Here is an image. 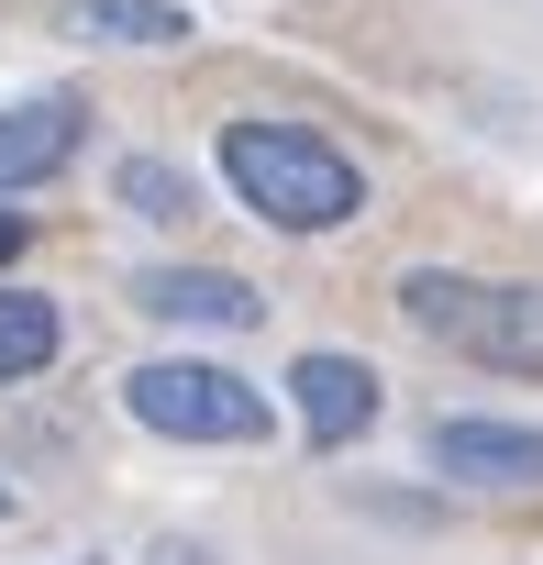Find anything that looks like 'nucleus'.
Segmentation results:
<instances>
[{"mask_svg": "<svg viewBox=\"0 0 543 565\" xmlns=\"http://www.w3.org/2000/svg\"><path fill=\"white\" fill-rule=\"evenodd\" d=\"M289 411H300V444H311V455H344V444L377 433L388 388H377L366 355H300V366H289Z\"/></svg>", "mask_w": 543, "mask_h": 565, "instance_id": "obj_4", "label": "nucleus"}, {"mask_svg": "<svg viewBox=\"0 0 543 565\" xmlns=\"http://www.w3.org/2000/svg\"><path fill=\"white\" fill-rule=\"evenodd\" d=\"M0 521H12V488H0Z\"/></svg>", "mask_w": 543, "mask_h": 565, "instance_id": "obj_12", "label": "nucleus"}, {"mask_svg": "<svg viewBox=\"0 0 543 565\" xmlns=\"http://www.w3.org/2000/svg\"><path fill=\"white\" fill-rule=\"evenodd\" d=\"M56 344H67V311H56L45 289H0V388L45 377V366H56Z\"/></svg>", "mask_w": 543, "mask_h": 565, "instance_id": "obj_9", "label": "nucleus"}, {"mask_svg": "<svg viewBox=\"0 0 543 565\" xmlns=\"http://www.w3.org/2000/svg\"><path fill=\"white\" fill-rule=\"evenodd\" d=\"M211 167H222V189H233L266 233H344V222L366 211V167H355L344 145H322L311 122L244 111V122H222Z\"/></svg>", "mask_w": 543, "mask_h": 565, "instance_id": "obj_1", "label": "nucleus"}, {"mask_svg": "<svg viewBox=\"0 0 543 565\" xmlns=\"http://www.w3.org/2000/svg\"><path fill=\"white\" fill-rule=\"evenodd\" d=\"M23 233H34L23 211H0V266H12V255H23Z\"/></svg>", "mask_w": 543, "mask_h": 565, "instance_id": "obj_11", "label": "nucleus"}, {"mask_svg": "<svg viewBox=\"0 0 543 565\" xmlns=\"http://www.w3.org/2000/svg\"><path fill=\"white\" fill-rule=\"evenodd\" d=\"M400 322L466 366L499 377H543V289L521 277H466V266H411L400 277Z\"/></svg>", "mask_w": 543, "mask_h": 565, "instance_id": "obj_2", "label": "nucleus"}, {"mask_svg": "<svg viewBox=\"0 0 543 565\" xmlns=\"http://www.w3.org/2000/svg\"><path fill=\"white\" fill-rule=\"evenodd\" d=\"M67 34L78 45H189L200 23L178 0H67Z\"/></svg>", "mask_w": 543, "mask_h": 565, "instance_id": "obj_8", "label": "nucleus"}, {"mask_svg": "<svg viewBox=\"0 0 543 565\" xmlns=\"http://www.w3.org/2000/svg\"><path fill=\"white\" fill-rule=\"evenodd\" d=\"M123 411L156 444H266V388L211 366V355H156L123 377Z\"/></svg>", "mask_w": 543, "mask_h": 565, "instance_id": "obj_3", "label": "nucleus"}, {"mask_svg": "<svg viewBox=\"0 0 543 565\" xmlns=\"http://www.w3.org/2000/svg\"><path fill=\"white\" fill-rule=\"evenodd\" d=\"M433 477L543 488V433H532V422H488V411H444V422H433Z\"/></svg>", "mask_w": 543, "mask_h": 565, "instance_id": "obj_6", "label": "nucleus"}, {"mask_svg": "<svg viewBox=\"0 0 543 565\" xmlns=\"http://www.w3.org/2000/svg\"><path fill=\"white\" fill-rule=\"evenodd\" d=\"M111 200H123L134 222H189V211H200V178L167 167V156H123V167H111Z\"/></svg>", "mask_w": 543, "mask_h": 565, "instance_id": "obj_10", "label": "nucleus"}, {"mask_svg": "<svg viewBox=\"0 0 543 565\" xmlns=\"http://www.w3.org/2000/svg\"><path fill=\"white\" fill-rule=\"evenodd\" d=\"M78 100H12V111H0V200H12V189H45L67 156H78Z\"/></svg>", "mask_w": 543, "mask_h": 565, "instance_id": "obj_7", "label": "nucleus"}, {"mask_svg": "<svg viewBox=\"0 0 543 565\" xmlns=\"http://www.w3.org/2000/svg\"><path fill=\"white\" fill-rule=\"evenodd\" d=\"M134 311L145 322H178V333H255L266 300L244 289L233 266H145L134 277Z\"/></svg>", "mask_w": 543, "mask_h": 565, "instance_id": "obj_5", "label": "nucleus"}]
</instances>
